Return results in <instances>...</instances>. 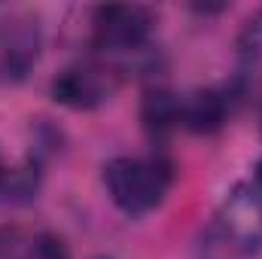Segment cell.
I'll use <instances>...</instances> for the list:
<instances>
[{
  "instance_id": "1",
  "label": "cell",
  "mask_w": 262,
  "mask_h": 259,
  "mask_svg": "<svg viewBox=\"0 0 262 259\" xmlns=\"http://www.w3.org/2000/svg\"><path fill=\"white\" fill-rule=\"evenodd\" d=\"M171 180L174 168L159 156H116L104 165L107 195L128 217L156 210L171 189Z\"/></svg>"
},
{
  "instance_id": "2",
  "label": "cell",
  "mask_w": 262,
  "mask_h": 259,
  "mask_svg": "<svg viewBox=\"0 0 262 259\" xmlns=\"http://www.w3.org/2000/svg\"><path fill=\"white\" fill-rule=\"evenodd\" d=\"M156 15L137 3H110L92 12V46L101 52H137L149 43Z\"/></svg>"
},
{
  "instance_id": "3",
  "label": "cell",
  "mask_w": 262,
  "mask_h": 259,
  "mask_svg": "<svg viewBox=\"0 0 262 259\" xmlns=\"http://www.w3.org/2000/svg\"><path fill=\"white\" fill-rule=\"evenodd\" d=\"M43 52L40 18L28 9H12L0 18V73L12 82L28 79Z\"/></svg>"
},
{
  "instance_id": "4",
  "label": "cell",
  "mask_w": 262,
  "mask_h": 259,
  "mask_svg": "<svg viewBox=\"0 0 262 259\" xmlns=\"http://www.w3.org/2000/svg\"><path fill=\"white\" fill-rule=\"evenodd\" d=\"M220 226L226 241L247 253L256 256L262 253V198L253 186L238 183L220 204Z\"/></svg>"
},
{
  "instance_id": "5",
  "label": "cell",
  "mask_w": 262,
  "mask_h": 259,
  "mask_svg": "<svg viewBox=\"0 0 262 259\" xmlns=\"http://www.w3.org/2000/svg\"><path fill=\"white\" fill-rule=\"evenodd\" d=\"M113 89H116L113 70L101 64H67L49 82L52 101L67 110H95L113 95Z\"/></svg>"
},
{
  "instance_id": "6",
  "label": "cell",
  "mask_w": 262,
  "mask_h": 259,
  "mask_svg": "<svg viewBox=\"0 0 262 259\" xmlns=\"http://www.w3.org/2000/svg\"><path fill=\"white\" fill-rule=\"evenodd\" d=\"M229 116V98L220 89H192L180 101V125L195 134H213Z\"/></svg>"
},
{
  "instance_id": "7",
  "label": "cell",
  "mask_w": 262,
  "mask_h": 259,
  "mask_svg": "<svg viewBox=\"0 0 262 259\" xmlns=\"http://www.w3.org/2000/svg\"><path fill=\"white\" fill-rule=\"evenodd\" d=\"M180 95L162 85H152L140 98V122L152 137H165L174 128H180Z\"/></svg>"
},
{
  "instance_id": "8",
  "label": "cell",
  "mask_w": 262,
  "mask_h": 259,
  "mask_svg": "<svg viewBox=\"0 0 262 259\" xmlns=\"http://www.w3.org/2000/svg\"><path fill=\"white\" fill-rule=\"evenodd\" d=\"M18 259H70V253L64 238H58L55 232H40L21 247Z\"/></svg>"
},
{
  "instance_id": "9",
  "label": "cell",
  "mask_w": 262,
  "mask_h": 259,
  "mask_svg": "<svg viewBox=\"0 0 262 259\" xmlns=\"http://www.w3.org/2000/svg\"><path fill=\"white\" fill-rule=\"evenodd\" d=\"M238 52H241V61L247 70L262 67V12L244 25L241 37H238Z\"/></svg>"
},
{
  "instance_id": "10",
  "label": "cell",
  "mask_w": 262,
  "mask_h": 259,
  "mask_svg": "<svg viewBox=\"0 0 262 259\" xmlns=\"http://www.w3.org/2000/svg\"><path fill=\"white\" fill-rule=\"evenodd\" d=\"M253 180H256V186H253V189H256V192H259V198H262V159L256 162V171H253Z\"/></svg>"
},
{
  "instance_id": "11",
  "label": "cell",
  "mask_w": 262,
  "mask_h": 259,
  "mask_svg": "<svg viewBox=\"0 0 262 259\" xmlns=\"http://www.w3.org/2000/svg\"><path fill=\"white\" fill-rule=\"evenodd\" d=\"M0 186H3V165H0Z\"/></svg>"
},
{
  "instance_id": "12",
  "label": "cell",
  "mask_w": 262,
  "mask_h": 259,
  "mask_svg": "<svg viewBox=\"0 0 262 259\" xmlns=\"http://www.w3.org/2000/svg\"><path fill=\"white\" fill-rule=\"evenodd\" d=\"M259 122H262V116H259Z\"/></svg>"
}]
</instances>
